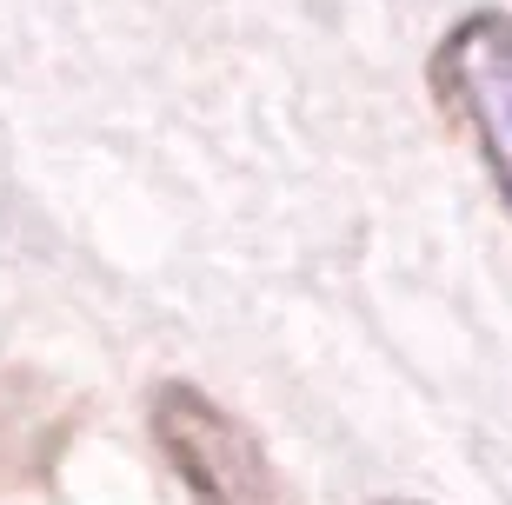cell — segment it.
Wrapping results in <instances>:
<instances>
[{
  "label": "cell",
  "instance_id": "cell-1",
  "mask_svg": "<svg viewBox=\"0 0 512 505\" xmlns=\"http://www.w3.org/2000/svg\"><path fill=\"white\" fill-rule=\"evenodd\" d=\"M153 446L180 479L187 505H286L260 439L233 412L213 406L200 386H160L153 393Z\"/></svg>",
  "mask_w": 512,
  "mask_h": 505
},
{
  "label": "cell",
  "instance_id": "cell-2",
  "mask_svg": "<svg viewBox=\"0 0 512 505\" xmlns=\"http://www.w3.org/2000/svg\"><path fill=\"white\" fill-rule=\"evenodd\" d=\"M433 94L512 213V14L479 7L439 40Z\"/></svg>",
  "mask_w": 512,
  "mask_h": 505
},
{
  "label": "cell",
  "instance_id": "cell-3",
  "mask_svg": "<svg viewBox=\"0 0 512 505\" xmlns=\"http://www.w3.org/2000/svg\"><path fill=\"white\" fill-rule=\"evenodd\" d=\"M380 505H413V499H380Z\"/></svg>",
  "mask_w": 512,
  "mask_h": 505
}]
</instances>
